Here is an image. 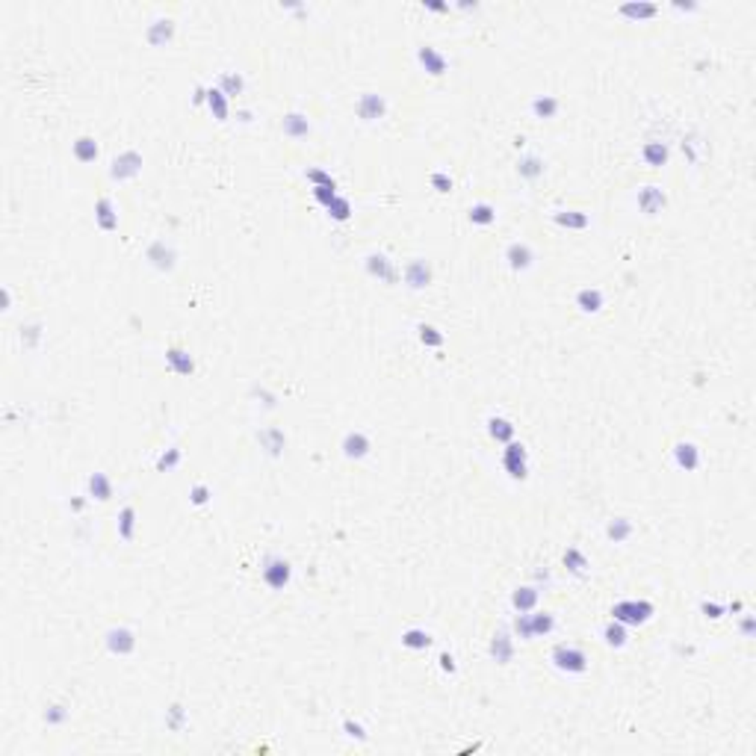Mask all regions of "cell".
<instances>
[{"instance_id": "4316f807", "label": "cell", "mask_w": 756, "mask_h": 756, "mask_svg": "<svg viewBox=\"0 0 756 756\" xmlns=\"http://www.w3.org/2000/svg\"><path fill=\"white\" fill-rule=\"evenodd\" d=\"M561 110V101L559 98H553V94H538V98H532V112H535V119H555Z\"/></svg>"}, {"instance_id": "ba28073f", "label": "cell", "mask_w": 756, "mask_h": 756, "mask_svg": "<svg viewBox=\"0 0 756 756\" xmlns=\"http://www.w3.org/2000/svg\"><path fill=\"white\" fill-rule=\"evenodd\" d=\"M402 278H405V284L411 290H426L428 284H432V278H435V272H432V266H428V260H423V257H414L411 263H408L405 269H402Z\"/></svg>"}, {"instance_id": "7dc6e473", "label": "cell", "mask_w": 756, "mask_h": 756, "mask_svg": "<svg viewBox=\"0 0 756 756\" xmlns=\"http://www.w3.org/2000/svg\"><path fill=\"white\" fill-rule=\"evenodd\" d=\"M313 198H317L322 207H328L334 198H337V186H313Z\"/></svg>"}, {"instance_id": "7c38bea8", "label": "cell", "mask_w": 756, "mask_h": 756, "mask_svg": "<svg viewBox=\"0 0 756 756\" xmlns=\"http://www.w3.org/2000/svg\"><path fill=\"white\" fill-rule=\"evenodd\" d=\"M366 272H370L372 278L378 281H384V284H396L399 281V269L390 257H384V255H370L366 257Z\"/></svg>"}, {"instance_id": "f5cc1de1", "label": "cell", "mask_w": 756, "mask_h": 756, "mask_svg": "<svg viewBox=\"0 0 756 756\" xmlns=\"http://www.w3.org/2000/svg\"><path fill=\"white\" fill-rule=\"evenodd\" d=\"M440 668H444L446 674H455V670H458L455 656H452V653H440Z\"/></svg>"}, {"instance_id": "f546056e", "label": "cell", "mask_w": 756, "mask_h": 756, "mask_svg": "<svg viewBox=\"0 0 756 756\" xmlns=\"http://www.w3.org/2000/svg\"><path fill=\"white\" fill-rule=\"evenodd\" d=\"M402 647L408 650H428L432 647V633H426L423 626H411L402 633Z\"/></svg>"}, {"instance_id": "f6af8a7d", "label": "cell", "mask_w": 756, "mask_h": 756, "mask_svg": "<svg viewBox=\"0 0 756 756\" xmlns=\"http://www.w3.org/2000/svg\"><path fill=\"white\" fill-rule=\"evenodd\" d=\"M183 721H186V715H183V706H177V703H175V706H172L169 712H166V724H169V730H175V733H177V730L183 727Z\"/></svg>"}, {"instance_id": "8d00e7d4", "label": "cell", "mask_w": 756, "mask_h": 756, "mask_svg": "<svg viewBox=\"0 0 756 756\" xmlns=\"http://www.w3.org/2000/svg\"><path fill=\"white\" fill-rule=\"evenodd\" d=\"M219 89L225 92V98H234V94H243V89H246V80H243V74H234V71H225V74L219 77Z\"/></svg>"}, {"instance_id": "11a10c76", "label": "cell", "mask_w": 756, "mask_h": 756, "mask_svg": "<svg viewBox=\"0 0 756 756\" xmlns=\"http://www.w3.org/2000/svg\"><path fill=\"white\" fill-rule=\"evenodd\" d=\"M423 6H426V9H432V12H446V9H449L446 3H432V0H426Z\"/></svg>"}, {"instance_id": "5bb4252c", "label": "cell", "mask_w": 756, "mask_h": 756, "mask_svg": "<svg viewBox=\"0 0 756 756\" xmlns=\"http://www.w3.org/2000/svg\"><path fill=\"white\" fill-rule=\"evenodd\" d=\"M145 257H148L151 266L160 269V272H172L175 269V248L166 246L163 239H154V243L148 246V251H145Z\"/></svg>"}, {"instance_id": "f1b7e54d", "label": "cell", "mask_w": 756, "mask_h": 756, "mask_svg": "<svg viewBox=\"0 0 756 756\" xmlns=\"http://www.w3.org/2000/svg\"><path fill=\"white\" fill-rule=\"evenodd\" d=\"M488 432H490V437L497 440V444H511V440H514V423H511V419H506V417H490L488 419Z\"/></svg>"}, {"instance_id": "db71d44e", "label": "cell", "mask_w": 756, "mask_h": 756, "mask_svg": "<svg viewBox=\"0 0 756 756\" xmlns=\"http://www.w3.org/2000/svg\"><path fill=\"white\" fill-rule=\"evenodd\" d=\"M742 633L748 635V638L753 635V617H750V615H748V617H744V621H742Z\"/></svg>"}, {"instance_id": "681fc988", "label": "cell", "mask_w": 756, "mask_h": 756, "mask_svg": "<svg viewBox=\"0 0 756 756\" xmlns=\"http://www.w3.org/2000/svg\"><path fill=\"white\" fill-rule=\"evenodd\" d=\"M343 730H346V736L349 739H358V742H366V730L361 727L358 721H352V718H346L343 721Z\"/></svg>"}, {"instance_id": "8992f818", "label": "cell", "mask_w": 756, "mask_h": 756, "mask_svg": "<svg viewBox=\"0 0 756 756\" xmlns=\"http://www.w3.org/2000/svg\"><path fill=\"white\" fill-rule=\"evenodd\" d=\"M139 172H142L139 151H121L112 160V166H110V177H112V181H130V177H136Z\"/></svg>"}, {"instance_id": "7a4b0ae2", "label": "cell", "mask_w": 756, "mask_h": 756, "mask_svg": "<svg viewBox=\"0 0 756 756\" xmlns=\"http://www.w3.org/2000/svg\"><path fill=\"white\" fill-rule=\"evenodd\" d=\"M656 606L650 600H621L612 606V621L624 624V626H641L653 617Z\"/></svg>"}, {"instance_id": "30bf717a", "label": "cell", "mask_w": 756, "mask_h": 756, "mask_svg": "<svg viewBox=\"0 0 756 756\" xmlns=\"http://www.w3.org/2000/svg\"><path fill=\"white\" fill-rule=\"evenodd\" d=\"M370 449H372V440L366 437V432H361V428H355V432H349L343 437V455L349 458V461H361L370 455Z\"/></svg>"}, {"instance_id": "9a60e30c", "label": "cell", "mask_w": 756, "mask_h": 756, "mask_svg": "<svg viewBox=\"0 0 756 756\" xmlns=\"http://www.w3.org/2000/svg\"><path fill=\"white\" fill-rule=\"evenodd\" d=\"M665 204H668V195L662 192L659 186H644L641 192H638V207H641L647 216L662 213V210H665Z\"/></svg>"}, {"instance_id": "1f68e13d", "label": "cell", "mask_w": 756, "mask_h": 756, "mask_svg": "<svg viewBox=\"0 0 756 756\" xmlns=\"http://www.w3.org/2000/svg\"><path fill=\"white\" fill-rule=\"evenodd\" d=\"M467 219H470L472 225H479V228H488V225L497 222V207L488 204V201H479V204H472V207H470Z\"/></svg>"}, {"instance_id": "8fae6325", "label": "cell", "mask_w": 756, "mask_h": 756, "mask_svg": "<svg viewBox=\"0 0 756 756\" xmlns=\"http://www.w3.org/2000/svg\"><path fill=\"white\" fill-rule=\"evenodd\" d=\"M417 59H419V66H423V68H426L432 77L446 74V68H449L446 57L440 54L437 48H432V45H419V48H417Z\"/></svg>"}, {"instance_id": "484cf974", "label": "cell", "mask_w": 756, "mask_h": 756, "mask_svg": "<svg viewBox=\"0 0 756 756\" xmlns=\"http://www.w3.org/2000/svg\"><path fill=\"white\" fill-rule=\"evenodd\" d=\"M641 157H644V163L650 166V169H662V166L668 163V145L665 142H644V148H641Z\"/></svg>"}, {"instance_id": "9c48e42d", "label": "cell", "mask_w": 756, "mask_h": 756, "mask_svg": "<svg viewBox=\"0 0 756 756\" xmlns=\"http://www.w3.org/2000/svg\"><path fill=\"white\" fill-rule=\"evenodd\" d=\"M358 115L364 121H378L387 115V101L384 94H375V92H364L358 98Z\"/></svg>"}, {"instance_id": "d4e9b609", "label": "cell", "mask_w": 756, "mask_h": 756, "mask_svg": "<svg viewBox=\"0 0 756 756\" xmlns=\"http://www.w3.org/2000/svg\"><path fill=\"white\" fill-rule=\"evenodd\" d=\"M538 597H541V591L535 585H523L511 594V606L517 608V612H532V608L538 606Z\"/></svg>"}, {"instance_id": "4fadbf2b", "label": "cell", "mask_w": 756, "mask_h": 756, "mask_svg": "<svg viewBox=\"0 0 756 756\" xmlns=\"http://www.w3.org/2000/svg\"><path fill=\"white\" fill-rule=\"evenodd\" d=\"M94 222H98V228H101V230H107V234H112V230H119V213H115L112 198L101 195L98 201H94Z\"/></svg>"}, {"instance_id": "7bdbcfd3", "label": "cell", "mask_w": 756, "mask_h": 756, "mask_svg": "<svg viewBox=\"0 0 756 756\" xmlns=\"http://www.w3.org/2000/svg\"><path fill=\"white\" fill-rule=\"evenodd\" d=\"M177 464H181V449H177V446H172L169 452H163L160 458H157V470H160V472H169Z\"/></svg>"}, {"instance_id": "52a82bcc", "label": "cell", "mask_w": 756, "mask_h": 756, "mask_svg": "<svg viewBox=\"0 0 756 756\" xmlns=\"http://www.w3.org/2000/svg\"><path fill=\"white\" fill-rule=\"evenodd\" d=\"M107 650L112 656H130L136 650V633L130 626H112L107 633Z\"/></svg>"}, {"instance_id": "ab89813d", "label": "cell", "mask_w": 756, "mask_h": 756, "mask_svg": "<svg viewBox=\"0 0 756 756\" xmlns=\"http://www.w3.org/2000/svg\"><path fill=\"white\" fill-rule=\"evenodd\" d=\"M564 567H567V570H570V573L582 576V573L588 570V555H585L582 550H576V547H573V550H567V553H564Z\"/></svg>"}, {"instance_id": "277c9868", "label": "cell", "mask_w": 756, "mask_h": 756, "mask_svg": "<svg viewBox=\"0 0 756 756\" xmlns=\"http://www.w3.org/2000/svg\"><path fill=\"white\" fill-rule=\"evenodd\" d=\"M502 467H506V472L511 479H526L529 476V449L517 444V440H511V444H506V449H502Z\"/></svg>"}, {"instance_id": "e0dca14e", "label": "cell", "mask_w": 756, "mask_h": 756, "mask_svg": "<svg viewBox=\"0 0 756 756\" xmlns=\"http://www.w3.org/2000/svg\"><path fill=\"white\" fill-rule=\"evenodd\" d=\"M490 659L499 662V665H508V662L514 659V638L506 633V629H499V633L490 638Z\"/></svg>"}, {"instance_id": "d6986e66", "label": "cell", "mask_w": 756, "mask_h": 756, "mask_svg": "<svg viewBox=\"0 0 756 756\" xmlns=\"http://www.w3.org/2000/svg\"><path fill=\"white\" fill-rule=\"evenodd\" d=\"M166 364H169V370L177 372V375H192L195 372L192 355H189L186 349H181V346H172V349L166 352Z\"/></svg>"}, {"instance_id": "c3c4849f", "label": "cell", "mask_w": 756, "mask_h": 756, "mask_svg": "<svg viewBox=\"0 0 756 756\" xmlns=\"http://www.w3.org/2000/svg\"><path fill=\"white\" fill-rule=\"evenodd\" d=\"M308 181H310L313 186H337V181H334L328 172H322V169H310V172H308Z\"/></svg>"}, {"instance_id": "b9f144b4", "label": "cell", "mask_w": 756, "mask_h": 756, "mask_svg": "<svg viewBox=\"0 0 756 756\" xmlns=\"http://www.w3.org/2000/svg\"><path fill=\"white\" fill-rule=\"evenodd\" d=\"M419 343L423 346H435V349H440V346H444V334H440L435 325H419Z\"/></svg>"}, {"instance_id": "f35d334b", "label": "cell", "mask_w": 756, "mask_h": 756, "mask_svg": "<svg viewBox=\"0 0 756 756\" xmlns=\"http://www.w3.org/2000/svg\"><path fill=\"white\" fill-rule=\"evenodd\" d=\"M633 532H635V526H633V523H629L626 517H617V520H612V523H608V529H606V535H608V538H612L615 544H624V541H626Z\"/></svg>"}, {"instance_id": "bcb514c9", "label": "cell", "mask_w": 756, "mask_h": 756, "mask_svg": "<svg viewBox=\"0 0 756 756\" xmlns=\"http://www.w3.org/2000/svg\"><path fill=\"white\" fill-rule=\"evenodd\" d=\"M432 186H435V192L446 195V192H452V177H449L446 172H435L432 175Z\"/></svg>"}, {"instance_id": "816d5d0a", "label": "cell", "mask_w": 756, "mask_h": 756, "mask_svg": "<svg viewBox=\"0 0 756 756\" xmlns=\"http://www.w3.org/2000/svg\"><path fill=\"white\" fill-rule=\"evenodd\" d=\"M703 615L712 617V621H718V617L724 615V606L721 603H703Z\"/></svg>"}, {"instance_id": "d590c367", "label": "cell", "mask_w": 756, "mask_h": 756, "mask_svg": "<svg viewBox=\"0 0 756 756\" xmlns=\"http://www.w3.org/2000/svg\"><path fill=\"white\" fill-rule=\"evenodd\" d=\"M74 157L80 163H94L98 160V142H94L92 136H80L74 142Z\"/></svg>"}, {"instance_id": "60d3db41", "label": "cell", "mask_w": 756, "mask_h": 756, "mask_svg": "<svg viewBox=\"0 0 756 756\" xmlns=\"http://www.w3.org/2000/svg\"><path fill=\"white\" fill-rule=\"evenodd\" d=\"M325 210H328V216L334 219V222H346V219L352 216V204H349V198H343V195L334 198V201Z\"/></svg>"}, {"instance_id": "f907efd6", "label": "cell", "mask_w": 756, "mask_h": 756, "mask_svg": "<svg viewBox=\"0 0 756 756\" xmlns=\"http://www.w3.org/2000/svg\"><path fill=\"white\" fill-rule=\"evenodd\" d=\"M66 718H68V709H66V706H50V709L45 712V721L54 724V727H57V724H62Z\"/></svg>"}, {"instance_id": "ac0fdd59", "label": "cell", "mask_w": 756, "mask_h": 756, "mask_svg": "<svg viewBox=\"0 0 756 756\" xmlns=\"http://www.w3.org/2000/svg\"><path fill=\"white\" fill-rule=\"evenodd\" d=\"M674 461H677V467L679 470H686V472H695L700 467V449L695 444H688V440H682V444L674 446Z\"/></svg>"}, {"instance_id": "ffe728a7", "label": "cell", "mask_w": 756, "mask_h": 756, "mask_svg": "<svg viewBox=\"0 0 756 756\" xmlns=\"http://www.w3.org/2000/svg\"><path fill=\"white\" fill-rule=\"evenodd\" d=\"M603 304H606V296H603L600 287H582L579 292H576V308H579L582 313H600Z\"/></svg>"}, {"instance_id": "44dd1931", "label": "cell", "mask_w": 756, "mask_h": 756, "mask_svg": "<svg viewBox=\"0 0 756 756\" xmlns=\"http://www.w3.org/2000/svg\"><path fill=\"white\" fill-rule=\"evenodd\" d=\"M145 39H148V45H154V48H163L166 41H172V39H175V21H172V18H160V21H154V24L148 27V33H145Z\"/></svg>"}, {"instance_id": "d6a6232c", "label": "cell", "mask_w": 756, "mask_h": 756, "mask_svg": "<svg viewBox=\"0 0 756 756\" xmlns=\"http://www.w3.org/2000/svg\"><path fill=\"white\" fill-rule=\"evenodd\" d=\"M207 107L216 115V121H228V98L222 89H207Z\"/></svg>"}, {"instance_id": "4dcf8cb0", "label": "cell", "mask_w": 756, "mask_h": 756, "mask_svg": "<svg viewBox=\"0 0 756 756\" xmlns=\"http://www.w3.org/2000/svg\"><path fill=\"white\" fill-rule=\"evenodd\" d=\"M89 497L98 502H107L112 497V481L107 479V472H92L89 476Z\"/></svg>"}, {"instance_id": "6da1fadb", "label": "cell", "mask_w": 756, "mask_h": 756, "mask_svg": "<svg viewBox=\"0 0 756 756\" xmlns=\"http://www.w3.org/2000/svg\"><path fill=\"white\" fill-rule=\"evenodd\" d=\"M555 629V615L553 612H517L514 617V633L523 641H532V638H544Z\"/></svg>"}, {"instance_id": "5b68a950", "label": "cell", "mask_w": 756, "mask_h": 756, "mask_svg": "<svg viewBox=\"0 0 756 756\" xmlns=\"http://www.w3.org/2000/svg\"><path fill=\"white\" fill-rule=\"evenodd\" d=\"M292 579V564L281 555H269L263 561V582L272 588V591H284Z\"/></svg>"}, {"instance_id": "e575fe53", "label": "cell", "mask_w": 756, "mask_h": 756, "mask_svg": "<svg viewBox=\"0 0 756 756\" xmlns=\"http://www.w3.org/2000/svg\"><path fill=\"white\" fill-rule=\"evenodd\" d=\"M617 12L626 15V18H635V21H647V18H656L659 6H653V3H624Z\"/></svg>"}, {"instance_id": "74e56055", "label": "cell", "mask_w": 756, "mask_h": 756, "mask_svg": "<svg viewBox=\"0 0 756 756\" xmlns=\"http://www.w3.org/2000/svg\"><path fill=\"white\" fill-rule=\"evenodd\" d=\"M626 626L624 624H617V621H612V624H606V629H603V641L608 644V647H617L621 650L624 644H626Z\"/></svg>"}, {"instance_id": "cb8c5ba5", "label": "cell", "mask_w": 756, "mask_h": 756, "mask_svg": "<svg viewBox=\"0 0 756 756\" xmlns=\"http://www.w3.org/2000/svg\"><path fill=\"white\" fill-rule=\"evenodd\" d=\"M281 130H284V136H290V139H301V136L310 133V121H308V115H301V112H290V115H284Z\"/></svg>"}, {"instance_id": "7402d4cb", "label": "cell", "mask_w": 756, "mask_h": 756, "mask_svg": "<svg viewBox=\"0 0 756 756\" xmlns=\"http://www.w3.org/2000/svg\"><path fill=\"white\" fill-rule=\"evenodd\" d=\"M553 222L570 230H585L591 228V216L582 213V210H559V213H553Z\"/></svg>"}, {"instance_id": "ee69618b", "label": "cell", "mask_w": 756, "mask_h": 756, "mask_svg": "<svg viewBox=\"0 0 756 756\" xmlns=\"http://www.w3.org/2000/svg\"><path fill=\"white\" fill-rule=\"evenodd\" d=\"M210 497H213V490L207 485H192V490H189V502H192V506H207Z\"/></svg>"}, {"instance_id": "836d02e7", "label": "cell", "mask_w": 756, "mask_h": 756, "mask_svg": "<svg viewBox=\"0 0 756 756\" xmlns=\"http://www.w3.org/2000/svg\"><path fill=\"white\" fill-rule=\"evenodd\" d=\"M136 535V508L133 506H124L119 511V538L121 541H133Z\"/></svg>"}, {"instance_id": "83f0119b", "label": "cell", "mask_w": 756, "mask_h": 756, "mask_svg": "<svg viewBox=\"0 0 756 756\" xmlns=\"http://www.w3.org/2000/svg\"><path fill=\"white\" fill-rule=\"evenodd\" d=\"M544 172H547V166H544L541 157L526 154V157H520L517 160V175L526 177V181H538V177H544Z\"/></svg>"}, {"instance_id": "2e32d148", "label": "cell", "mask_w": 756, "mask_h": 756, "mask_svg": "<svg viewBox=\"0 0 756 756\" xmlns=\"http://www.w3.org/2000/svg\"><path fill=\"white\" fill-rule=\"evenodd\" d=\"M506 260L514 272H526L532 263H535V251L526 246V243H511L506 248Z\"/></svg>"}, {"instance_id": "3957f363", "label": "cell", "mask_w": 756, "mask_h": 756, "mask_svg": "<svg viewBox=\"0 0 756 756\" xmlns=\"http://www.w3.org/2000/svg\"><path fill=\"white\" fill-rule=\"evenodd\" d=\"M553 665L561 670V674H570V677H579L588 670V653L582 647L576 644H555L553 650Z\"/></svg>"}, {"instance_id": "603a6c76", "label": "cell", "mask_w": 756, "mask_h": 756, "mask_svg": "<svg viewBox=\"0 0 756 756\" xmlns=\"http://www.w3.org/2000/svg\"><path fill=\"white\" fill-rule=\"evenodd\" d=\"M257 440H260V446H263L272 458H278L284 452V446H287V437H284V432H281V428H275V426L263 428V432L257 435Z\"/></svg>"}]
</instances>
